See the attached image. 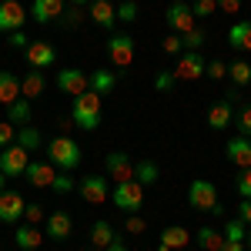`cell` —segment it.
I'll return each mask as SVG.
<instances>
[{"instance_id":"6da1fadb","label":"cell","mask_w":251,"mask_h":251,"mask_svg":"<svg viewBox=\"0 0 251 251\" xmlns=\"http://www.w3.org/2000/svg\"><path fill=\"white\" fill-rule=\"evenodd\" d=\"M100 107H104V97L94 91H84L80 97H74L71 104V117L80 131H97L100 127Z\"/></svg>"},{"instance_id":"7a4b0ae2","label":"cell","mask_w":251,"mask_h":251,"mask_svg":"<svg viewBox=\"0 0 251 251\" xmlns=\"http://www.w3.org/2000/svg\"><path fill=\"white\" fill-rule=\"evenodd\" d=\"M80 157H84V151H80V144L74 137H54L47 144V161L60 171H74L80 164Z\"/></svg>"},{"instance_id":"3957f363","label":"cell","mask_w":251,"mask_h":251,"mask_svg":"<svg viewBox=\"0 0 251 251\" xmlns=\"http://www.w3.org/2000/svg\"><path fill=\"white\" fill-rule=\"evenodd\" d=\"M188 204L198 208V211H208V214H225V204L218 201V188H214V181H204V177H198L191 181V188H188Z\"/></svg>"},{"instance_id":"277c9868","label":"cell","mask_w":251,"mask_h":251,"mask_svg":"<svg viewBox=\"0 0 251 251\" xmlns=\"http://www.w3.org/2000/svg\"><path fill=\"white\" fill-rule=\"evenodd\" d=\"M111 201H114V208H121V211L137 214L141 204H144V184L141 181H117L114 191H111Z\"/></svg>"},{"instance_id":"5b68a950","label":"cell","mask_w":251,"mask_h":251,"mask_svg":"<svg viewBox=\"0 0 251 251\" xmlns=\"http://www.w3.org/2000/svg\"><path fill=\"white\" fill-rule=\"evenodd\" d=\"M168 27H171V34H191L194 27H198V17H194V10H191V3H184V0H171L168 3Z\"/></svg>"},{"instance_id":"8992f818","label":"cell","mask_w":251,"mask_h":251,"mask_svg":"<svg viewBox=\"0 0 251 251\" xmlns=\"http://www.w3.org/2000/svg\"><path fill=\"white\" fill-rule=\"evenodd\" d=\"M27 168H30V151H24L17 141H14L10 148L0 151V171L7 174V181H14V177H20V174H27Z\"/></svg>"},{"instance_id":"52a82bcc","label":"cell","mask_w":251,"mask_h":251,"mask_svg":"<svg viewBox=\"0 0 251 251\" xmlns=\"http://www.w3.org/2000/svg\"><path fill=\"white\" fill-rule=\"evenodd\" d=\"M77 191H80L84 201L104 204V201H111V177L107 174H87V177L77 181Z\"/></svg>"},{"instance_id":"ba28073f","label":"cell","mask_w":251,"mask_h":251,"mask_svg":"<svg viewBox=\"0 0 251 251\" xmlns=\"http://www.w3.org/2000/svg\"><path fill=\"white\" fill-rule=\"evenodd\" d=\"M57 84L64 94H71V97H80L84 91H91V74H84L80 67H60L57 71Z\"/></svg>"},{"instance_id":"9c48e42d","label":"cell","mask_w":251,"mask_h":251,"mask_svg":"<svg viewBox=\"0 0 251 251\" xmlns=\"http://www.w3.org/2000/svg\"><path fill=\"white\" fill-rule=\"evenodd\" d=\"M107 57L114 67H131L134 64V37L131 34H114L107 40Z\"/></svg>"},{"instance_id":"30bf717a","label":"cell","mask_w":251,"mask_h":251,"mask_svg":"<svg viewBox=\"0 0 251 251\" xmlns=\"http://www.w3.org/2000/svg\"><path fill=\"white\" fill-rule=\"evenodd\" d=\"M27 24V10L20 0H0V34H14V30H24Z\"/></svg>"},{"instance_id":"8fae6325","label":"cell","mask_w":251,"mask_h":251,"mask_svg":"<svg viewBox=\"0 0 251 251\" xmlns=\"http://www.w3.org/2000/svg\"><path fill=\"white\" fill-rule=\"evenodd\" d=\"M204 71H208V64L201 60V54H198V50H184V54L177 57L174 77L177 80H198V77H204Z\"/></svg>"},{"instance_id":"7c38bea8","label":"cell","mask_w":251,"mask_h":251,"mask_svg":"<svg viewBox=\"0 0 251 251\" xmlns=\"http://www.w3.org/2000/svg\"><path fill=\"white\" fill-rule=\"evenodd\" d=\"M104 168H107V177L111 181H134V161L131 154H124V151H111L107 161H104Z\"/></svg>"},{"instance_id":"4fadbf2b","label":"cell","mask_w":251,"mask_h":251,"mask_svg":"<svg viewBox=\"0 0 251 251\" xmlns=\"http://www.w3.org/2000/svg\"><path fill=\"white\" fill-rule=\"evenodd\" d=\"M24 54H27V64H30L34 71H40V67H54V64H57V50H54L47 40H30V47H27Z\"/></svg>"},{"instance_id":"5bb4252c","label":"cell","mask_w":251,"mask_h":251,"mask_svg":"<svg viewBox=\"0 0 251 251\" xmlns=\"http://www.w3.org/2000/svg\"><path fill=\"white\" fill-rule=\"evenodd\" d=\"M24 211H27V201H24L17 191L0 194V221H3V225H17L20 218H24Z\"/></svg>"},{"instance_id":"9a60e30c","label":"cell","mask_w":251,"mask_h":251,"mask_svg":"<svg viewBox=\"0 0 251 251\" xmlns=\"http://www.w3.org/2000/svg\"><path fill=\"white\" fill-rule=\"evenodd\" d=\"M91 20H94L100 30H114L117 7L111 3V0H91Z\"/></svg>"},{"instance_id":"2e32d148","label":"cell","mask_w":251,"mask_h":251,"mask_svg":"<svg viewBox=\"0 0 251 251\" xmlns=\"http://www.w3.org/2000/svg\"><path fill=\"white\" fill-rule=\"evenodd\" d=\"M30 17L37 24H54V20L64 17V0H34Z\"/></svg>"},{"instance_id":"e0dca14e","label":"cell","mask_w":251,"mask_h":251,"mask_svg":"<svg viewBox=\"0 0 251 251\" xmlns=\"http://www.w3.org/2000/svg\"><path fill=\"white\" fill-rule=\"evenodd\" d=\"M228 161H231L234 168H251V137H234V141H228Z\"/></svg>"},{"instance_id":"ac0fdd59","label":"cell","mask_w":251,"mask_h":251,"mask_svg":"<svg viewBox=\"0 0 251 251\" xmlns=\"http://www.w3.org/2000/svg\"><path fill=\"white\" fill-rule=\"evenodd\" d=\"M74 231V221H71V214L67 211H54L47 218V238H54V241H67Z\"/></svg>"},{"instance_id":"d6986e66","label":"cell","mask_w":251,"mask_h":251,"mask_svg":"<svg viewBox=\"0 0 251 251\" xmlns=\"http://www.w3.org/2000/svg\"><path fill=\"white\" fill-rule=\"evenodd\" d=\"M54 177H57V171H54L50 161H34V164L27 168V181H30L34 188H50Z\"/></svg>"},{"instance_id":"ffe728a7","label":"cell","mask_w":251,"mask_h":251,"mask_svg":"<svg viewBox=\"0 0 251 251\" xmlns=\"http://www.w3.org/2000/svg\"><path fill=\"white\" fill-rule=\"evenodd\" d=\"M14 241H17L20 251H37L44 245V234H40L37 225H20L17 231H14Z\"/></svg>"},{"instance_id":"44dd1931","label":"cell","mask_w":251,"mask_h":251,"mask_svg":"<svg viewBox=\"0 0 251 251\" xmlns=\"http://www.w3.org/2000/svg\"><path fill=\"white\" fill-rule=\"evenodd\" d=\"M117 87V74L111 71V67H97V71H91V91L94 94H111Z\"/></svg>"},{"instance_id":"7402d4cb","label":"cell","mask_w":251,"mask_h":251,"mask_svg":"<svg viewBox=\"0 0 251 251\" xmlns=\"http://www.w3.org/2000/svg\"><path fill=\"white\" fill-rule=\"evenodd\" d=\"M20 80L10 74V71H0V104L3 107H10L14 100H20Z\"/></svg>"},{"instance_id":"603a6c76","label":"cell","mask_w":251,"mask_h":251,"mask_svg":"<svg viewBox=\"0 0 251 251\" xmlns=\"http://www.w3.org/2000/svg\"><path fill=\"white\" fill-rule=\"evenodd\" d=\"M228 47H234V50H251V24L248 20L231 24V30H228Z\"/></svg>"},{"instance_id":"cb8c5ba5","label":"cell","mask_w":251,"mask_h":251,"mask_svg":"<svg viewBox=\"0 0 251 251\" xmlns=\"http://www.w3.org/2000/svg\"><path fill=\"white\" fill-rule=\"evenodd\" d=\"M117 238V231H114V225L111 221H94V228H91V248H107L111 241Z\"/></svg>"},{"instance_id":"d4e9b609","label":"cell","mask_w":251,"mask_h":251,"mask_svg":"<svg viewBox=\"0 0 251 251\" xmlns=\"http://www.w3.org/2000/svg\"><path fill=\"white\" fill-rule=\"evenodd\" d=\"M188 241H191V231L181 228V225H171V228H164V234H161V245H168L171 251L188 248Z\"/></svg>"},{"instance_id":"484cf974","label":"cell","mask_w":251,"mask_h":251,"mask_svg":"<svg viewBox=\"0 0 251 251\" xmlns=\"http://www.w3.org/2000/svg\"><path fill=\"white\" fill-rule=\"evenodd\" d=\"M231 104H228V100H221V104H214L211 111H208V127H211V131H225V127H228V124H231Z\"/></svg>"},{"instance_id":"4316f807","label":"cell","mask_w":251,"mask_h":251,"mask_svg":"<svg viewBox=\"0 0 251 251\" xmlns=\"http://www.w3.org/2000/svg\"><path fill=\"white\" fill-rule=\"evenodd\" d=\"M7 121H10L14 127H27V124H30V100H27V97L14 100V104L7 107Z\"/></svg>"},{"instance_id":"83f0119b","label":"cell","mask_w":251,"mask_h":251,"mask_svg":"<svg viewBox=\"0 0 251 251\" xmlns=\"http://www.w3.org/2000/svg\"><path fill=\"white\" fill-rule=\"evenodd\" d=\"M221 245H225V234L214 231V228H198V248L201 251H221Z\"/></svg>"},{"instance_id":"f1b7e54d","label":"cell","mask_w":251,"mask_h":251,"mask_svg":"<svg viewBox=\"0 0 251 251\" xmlns=\"http://www.w3.org/2000/svg\"><path fill=\"white\" fill-rule=\"evenodd\" d=\"M44 87H47V80L40 77L37 71H34V74H27V77L20 80V94L27 97V100H34V97H40V94H44Z\"/></svg>"},{"instance_id":"f546056e","label":"cell","mask_w":251,"mask_h":251,"mask_svg":"<svg viewBox=\"0 0 251 251\" xmlns=\"http://www.w3.org/2000/svg\"><path fill=\"white\" fill-rule=\"evenodd\" d=\"M17 144L24 148V151H37L40 144H44V134H40L37 127H17Z\"/></svg>"},{"instance_id":"4dcf8cb0","label":"cell","mask_w":251,"mask_h":251,"mask_svg":"<svg viewBox=\"0 0 251 251\" xmlns=\"http://www.w3.org/2000/svg\"><path fill=\"white\" fill-rule=\"evenodd\" d=\"M228 77H231L234 87H248L251 84V64L248 60H234V64H228Z\"/></svg>"},{"instance_id":"1f68e13d","label":"cell","mask_w":251,"mask_h":251,"mask_svg":"<svg viewBox=\"0 0 251 251\" xmlns=\"http://www.w3.org/2000/svg\"><path fill=\"white\" fill-rule=\"evenodd\" d=\"M157 174H161V171H157V164H154V161H148V157L134 164V181H141L144 188H148V184H154Z\"/></svg>"},{"instance_id":"d6a6232c","label":"cell","mask_w":251,"mask_h":251,"mask_svg":"<svg viewBox=\"0 0 251 251\" xmlns=\"http://www.w3.org/2000/svg\"><path fill=\"white\" fill-rule=\"evenodd\" d=\"M221 234H225V241H241V245H245V241H248V225H245L241 218H231Z\"/></svg>"},{"instance_id":"836d02e7","label":"cell","mask_w":251,"mask_h":251,"mask_svg":"<svg viewBox=\"0 0 251 251\" xmlns=\"http://www.w3.org/2000/svg\"><path fill=\"white\" fill-rule=\"evenodd\" d=\"M50 191L54 194H71V191H77V181L71 177V171H60L57 177H54V184H50Z\"/></svg>"},{"instance_id":"e575fe53","label":"cell","mask_w":251,"mask_h":251,"mask_svg":"<svg viewBox=\"0 0 251 251\" xmlns=\"http://www.w3.org/2000/svg\"><path fill=\"white\" fill-rule=\"evenodd\" d=\"M161 50L171 54V57H181V54H184V37H181V34H168L164 44H161Z\"/></svg>"},{"instance_id":"d590c367","label":"cell","mask_w":251,"mask_h":251,"mask_svg":"<svg viewBox=\"0 0 251 251\" xmlns=\"http://www.w3.org/2000/svg\"><path fill=\"white\" fill-rule=\"evenodd\" d=\"M137 7H141V3L121 0V3H117V20H121V24H134L137 20Z\"/></svg>"},{"instance_id":"8d00e7d4","label":"cell","mask_w":251,"mask_h":251,"mask_svg":"<svg viewBox=\"0 0 251 251\" xmlns=\"http://www.w3.org/2000/svg\"><path fill=\"white\" fill-rule=\"evenodd\" d=\"M14 141H17V127H14L10 121H0V151H3V148H10Z\"/></svg>"},{"instance_id":"74e56055","label":"cell","mask_w":251,"mask_h":251,"mask_svg":"<svg viewBox=\"0 0 251 251\" xmlns=\"http://www.w3.org/2000/svg\"><path fill=\"white\" fill-rule=\"evenodd\" d=\"M191 10H194V17H211L214 10H218V0H194L191 3Z\"/></svg>"},{"instance_id":"f35d334b","label":"cell","mask_w":251,"mask_h":251,"mask_svg":"<svg viewBox=\"0 0 251 251\" xmlns=\"http://www.w3.org/2000/svg\"><path fill=\"white\" fill-rule=\"evenodd\" d=\"M204 77L225 80V77H228V64H225V60H208V71H204Z\"/></svg>"},{"instance_id":"ab89813d","label":"cell","mask_w":251,"mask_h":251,"mask_svg":"<svg viewBox=\"0 0 251 251\" xmlns=\"http://www.w3.org/2000/svg\"><path fill=\"white\" fill-rule=\"evenodd\" d=\"M44 204H37V201H27V211H24V218H27V225H40L44 221Z\"/></svg>"},{"instance_id":"60d3db41","label":"cell","mask_w":251,"mask_h":251,"mask_svg":"<svg viewBox=\"0 0 251 251\" xmlns=\"http://www.w3.org/2000/svg\"><path fill=\"white\" fill-rule=\"evenodd\" d=\"M80 20H84L80 7H74V3H71V10H64V20H60V24H64L67 30H74V27H80Z\"/></svg>"},{"instance_id":"b9f144b4","label":"cell","mask_w":251,"mask_h":251,"mask_svg":"<svg viewBox=\"0 0 251 251\" xmlns=\"http://www.w3.org/2000/svg\"><path fill=\"white\" fill-rule=\"evenodd\" d=\"M201 47H204V34H201L198 27H194L191 34H184V50H198V54H201Z\"/></svg>"},{"instance_id":"7bdbcfd3","label":"cell","mask_w":251,"mask_h":251,"mask_svg":"<svg viewBox=\"0 0 251 251\" xmlns=\"http://www.w3.org/2000/svg\"><path fill=\"white\" fill-rule=\"evenodd\" d=\"M174 84H177L174 71H157V77H154V87H157V91H171Z\"/></svg>"},{"instance_id":"ee69618b","label":"cell","mask_w":251,"mask_h":251,"mask_svg":"<svg viewBox=\"0 0 251 251\" xmlns=\"http://www.w3.org/2000/svg\"><path fill=\"white\" fill-rule=\"evenodd\" d=\"M238 131H241V137H251V107H241V114H238Z\"/></svg>"},{"instance_id":"f6af8a7d","label":"cell","mask_w":251,"mask_h":251,"mask_svg":"<svg viewBox=\"0 0 251 251\" xmlns=\"http://www.w3.org/2000/svg\"><path fill=\"white\" fill-rule=\"evenodd\" d=\"M238 194L241 198H251V168H245L241 177H238Z\"/></svg>"},{"instance_id":"bcb514c9","label":"cell","mask_w":251,"mask_h":251,"mask_svg":"<svg viewBox=\"0 0 251 251\" xmlns=\"http://www.w3.org/2000/svg\"><path fill=\"white\" fill-rule=\"evenodd\" d=\"M238 218L251 228V198H241V201H238Z\"/></svg>"},{"instance_id":"7dc6e473","label":"cell","mask_w":251,"mask_h":251,"mask_svg":"<svg viewBox=\"0 0 251 251\" xmlns=\"http://www.w3.org/2000/svg\"><path fill=\"white\" fill-rule=\"evenodd\" d=\"M144 228H148V221H144L141 214H131V218H127V231L131 234H141Z\"/></svg>"},{"instance_id":"c3c4849f","label":"cell","mask_w":251,"mask_h":251,"mask_svg":"<svg viewBox=\"0 0 251 251\" xmlns=\"http://www.w3.org/2000/svg\"><path fill=\"white\" fill-rule=\"evenodd\" d=\"M218 10H225V14H241V0H218Z\"/></svg>"},{"instance_id":"681fc988","label":"cell","mask_w":251,"mask_h":251,"mask_svg":"<svg viewBox=\"0 0 251 251\" xmlns=\"http://www.w3.org/2000/svg\"><path fill=\"white\" fill-rule=\"evenodd\" d=\"M10 44H14V47H24V50L30 47V40H27V34H24V30H14V34H10Z\"/></svg>"},{"instance_id":"f907efd6","label":"cell","mask_w":251,"mask_h":251,"mask_svg":"<svg viewBox=\"0 0 251 251\" xmlns=\"http://www.w3.org/2000/svg\"><path fill=\"white\" fill-rule=\"evenodd\" d=\"M221 251H248V245H241V241H225Z\"/></svg>"},{"instance_id":"816d5d0a","label":"cell","mask_w":251,"mask_h":251,"mask_svg":"<svg viewBox=\"0 0 251 251\" xmlns=\"http://www.w3.org/2000/svg\"><path fill=\"white\" fill-rule=\"evenodd\" d=\"M238 97H241V87H234V84H231V91H228V94H225V100H228V104H234V100H238Z\"/></svg>"},{"instance_id":"f5cc1de1","label":"cell","mask_w":251,"mask_h":251,"mask_svg":"<svg viewBox=\"0 0 251 251\" xmlns=\"http://www.w3.org/2000/svg\"><path fill=\"white\" fill-rule=\"evenodd\" d=\"M107 251H127V245H124V241H121V238H114V241H111V245H107Z\"/></svg>"},{"instance_id":"db71d44e","label":"cell","mask_w":251,"mask_h":251,"mask_svg":"<svg viewBox=\"0 0 251 251\" xmlns=\"http://www.w3.org/2000/svg\"><path fill=\"white\" fill-rule=\"evenodd\" d=\"M3 191H7V174L0 171V194H3Z\"/></svg>"},{"instance_id":"11a10c76","label":"cell","mask_w":251,"mask_h":251,"mask_svg":"<svg viewBox=\"0 0 251 251\" xmlns=\"http://www.w3.org/2000/svg\"><path fill=\"white\" fill-rule=\"evenodd\" d=\"M71 3H74V7H87L91 0H71Z\"/></svg>"},{"instance_id":"9f6ffc18","label":"cell","mask_w":251,"mask_h":251,"mask_svg":"<svg viewBox=\"0 0 251 251\" xmlns=\"http://www.w3.org/2000/svg\"><path fill=\"white\" fill-rule=\"evenodd\" d=\"M245 245H248V251H251V228H248V241H245Z\"/></svg>"},{"instance_id":"6f0895ef","label":"cell","mask_w":251,"mask_h":251,"mask_svg":"<svg viewBox=\"0 0 251 251\" xmlns=\"http://www.w3.org/2000/svg\"><path fill=\"white\" fill-rule=\"evenodd\" d=\"M87 251H107V248H87Z\"/></svg>"},{"instance_id":"680465c9","label":"cell","mask_w":251,"mask_h":251,"mask_svg":"<svg viewBox=\"0 0 251 251\" xmlns=\"http://www.w3.org/2000/svg\"><path fill=\"white\" fill-rule=\"evenodd\" d=\"M131 3H141V0H131Z\"/></svg>"}]
</instances>
